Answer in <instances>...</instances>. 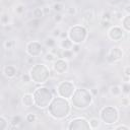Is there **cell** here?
<instances>
[{
    "label": "cell",
    "mask_w": 130,
    "mask_h": 130,
    "mask_svg": "<svg viewBox=\"0 0 130 130\" xmlns=\"http://www.w3.org/2000/svg\"><path fill=\"white\" fill-rule=\"evenodd\" d=\"M72 45L73 43L71 42V40L67 37L65 39H62L61 42H60V47L63 49V50H67V49H71L72 48Z\"/></svg>",
    "instance_id": "cell-19"
},
{
    "label": "cell",
    "mask_w": 130,
    "mask_h": 130,
    "mask_svg": "<svg viewBox=\"0 0 130 130\" xmlns=\"http://www.w3.org/2000/svg\"><path fill=\"white\" fill-rule=\"evenodd\" d=\"M0 87H1V84H0Z\"/></svg>",
    "instance_id": "cell-49"
},
{
    "label": "cell",
    "mask_w": 130,
    "mask_h": 130,
    "mask_svg": "<svg viewBox=\"0 0 130 130\" xmlns=\"http://www.w3.org/2000/svg\"><path fill=\"white\" fill-rule=\"evenodd\" d=\"M35 106L40 109H46L50 105L51 101L54 98L53 91L47 86H40L37 87L32 93Z\"/></svg>",
    "instance_id": "cell-3"
},
{
    "label": "cell",
    "mask_w": 130,
    "mask_h": 130,
    "mask_svg": "<svg viewBox=\"0 0 130 130\" xmlns=\"http://www.w3.org/2000/svg\"><path fill=\"white\" fill-rule=\"evenodd\" d=\"M56 44H57V42H56V39L54 37H47L45 39V45L49 49H54Z\"/></svg>",
    "instance_id": "cell-20"
},
{
    "label": "cell",
    "mask_w": 130,
    "mask_h": 130,
    "mask_svg": "<svg viewBox=\"0 0 130 130\" xmlns=\"http://www.w3.org/2000/svg\"><path fill=\"white\" fill-rule=\"evenodd\" d=\"M75 84L70 80H64L58 83L56 87V95H59L64 99H70L75 90Z\"/></svg>",
    "instance_id": "cell-7"
},
{
    "label": "cell",
    "mask_w": 130,
    "mask_h": 130,
    "mask_svg": "<svg viewBox=\"0 0 130 130\" xmlns=\"http://www.w3.org/2000/svg\"><path fill=\"white\" fill-rule=\"evenodd\" d=\"M35 58L36 57H31V56H28L27 59H26V63L29 64V65H34L35 64Z\"/></svg>",
    "instance_id": "cell-42"
},
{
    "label": "cell",
    "mask_w": 130,
    "mask_h": 130,
    "mask_svg": "<svg viewBox=\"0 0 130 130\" xmlns=\"http://www.w3.org/2000/svg\"><path fill=\"white\" fill-rule=\"evenodd\" d=\"M129 7H130V5H129V4H127V5L125 6V11L127 12V14H129V12H130V10H129Z\"/></svg>",
    "instance_id": "cell-47"
},
{
    "label": "cell",
    "mask_w": 130,
    "mask_h": 130,
    "mask_svg": "<svg viewBox=\"0 0 130 130\" xmlns=\"http://www.w3.org/2000/svg\"><path fill=\"white\" fill-rule=\"evenodd\" d=\"M112 18V14L110 12H104L103 15H102V20H111Z\"/></svg>",
    "instance_id": "cell-38"
},
{
    "label": "cell",
    "mask_w": 130,
    "mask_h": 130,
    "mask_svg": "<svg viewBox=\"0 0 130 130\" xmlns=\"http://www.w3.org/2000/svg\"><path fill=\"white\" fill-rule=\"evenodd\" d=\"M69 101L73 108L77 110H85L91 105L93 96L90 93L89 89L84 87H76Z\"/></svg>",
    "instance_id": "cell-2"
},
{
    "label": "cell",
    "mask_w": 130,
    "mask_h": 130,
    "mask_svg": "<svg viewBox=\"0 0 130 130\" xmlns=\"http://www.w3.org/2000/svg\"><path fill=\"white\" fill-rule=\"evenodd\" d=\"M30 81H31V78H30L29 73H23L21 75V82L23 84H28Z\"/></svg>",
    "instance_id": "cell-31"
},
{
    "label": "cell",
    "mask_w": 130,
    "mask_h": 130,
    "mask_svg": "<svg viewBox=\"0 0 130 130\" xmlns=\"http://www.w3.org/2000/svg\"><path fill=\"white\" fill-rule=\"evenodd\" d=\"M21 104L25 108H31L32 106H35V101H34L32 93H29V92L23 93L22 96H21Z\"/></svg>",
    "instance_id": "cell-14"
},
{
    "label": "cell",
    "mask_w": 130,
    "mask_h": 130,
    "mask_svg": "<svg viewBox=\"0 0 130 130\" xmlns=\"http://www.w3.org/2000/svg\"><path fill=\"white\" fill-rule=\"evenodd\" d=\"M60 34H61V29L58 28V27H56V28H54V29L52 30V37H54L55 39L59 38V37H60Z\"/></svg>",
    "instance_id": "cell-37"
},
{
    "label": "cell",
    "mask_w": 130,
    "mask_h": 130,
    "mask_svg": "<svg viewBox=\"0 0 130 130\" xmlns=\"http://www.w3.org/2000/svg\"><path fill=\"white\" fill-rule=\"evenodd\" d=\"M3 47H4V49H5V50H8V51L12 50V49H13V47H14V41H13V40H11V39L4 41V43H3Z\"/></svg>",
    "instance_id": "cell-25"
},
{
    "label": "cell",
    "mask_w": 130,
    "mask_h": 130,
    "mask_svg": "<svg viewBox=\"0 0 130 130\" xmlns=\"http://www.w3.org/2000/svg\"><path fill=\"white\" fill-rule=\"evenodd\" d=\"M68 38L71 40L73 44H82L86 41L88 37V30L85 26L76 24L69 28L68 30Z\"/></svg>",
    "instance_id": "cell-6"
},
{
    "label": "cell",
    "mask_w": 130,
    "mask_h": 130,
    "mask_svg": "<svg viewBox=\"0 0 130 130\" xmlns=\"http://www.w3.org/2000/svg\"><path fill=\"white\" fill-rule=\"evenodd\" d=\"M8 128V121L5 117L0 116V130H5Z\"/></svg>",
    "instance_id": "cell-29"
},
{
    "label": "cell",
    "mask_w": 130,
    "mask_h": 130,
    "mask_svg": "<svg viewBox=\"0 0 130 130\" xmlns=\"http://www.w3.org/2000/svg\"><path fill=\"white\" fill-rule=\"evenodd\" d=\"M45 14H44V10L42 7H35L32 9V17L34 18H39L41 19L42 17H44Z\"/></svg>",
    "instance_id": "cell-21"
},
{
    "label": "cell",
    "mask_w": 130,
    "mask_h": 130,
    "mask_svg": "<svg viewBox=\"0 0 130 130\" xmlns=\"http://www.w3.org/2000/svg\"><path fill=\"white\" fill-rule=\"evenodd\" d=\"M123 57V51L120 47H113L110 49L108 55H107V62L108 63H115L119 60H121Z\"/></svg>",
    "instance_id": "cell-12"
},
{
    "label": "cell",
    "mask_w": 130,
    "mask_h": 130,
    "mask_svg": "<svg viewBox=\"0 0 130 130\" xmlns=\"http://www.w3.org/2000/svg\"><path fill=\"white\" fill-rule=\"evenodd\" d=\"M43 10H44V14H45V15H47V14H49V13H50V8H49L48 6L43 7Z\"/></svg>",
    "instance_id": "cell-45"
},
{
    "label": "cell",
    "mask_w": 130,
    "mask_h": 130,
    "mask_svg": "<svg viewBox=\"0 0 130 130\" xmlns=\"http://www.w3.org/2000/svg\"><path fill=\"white\" fill-rule=\"evenodd\" d=\"M129 103H130V102H129V98H128V95L121 98V104H122V106H123V107L127 108V107L129 106Z\"/></svg>",
    "instance_id": "cell-35"
},
{
    "label": "cell",
    "mask_w": 130,
    "mask_h": 130,
    "mask_svg": "<svg viewBox=\"0 0 130 130\" xmlns=\"http://www.w3.org/2000/svg\"><path fill=\"white\" fill-rule=\"evenodd\" d=\"M61 58H63V59H65V60H67V61H69V60H71V59H73L74 58V56H75V54L72 52V50L71 49H67V50H62V52H61Z\"/></svg>",
    "instance_id": "cell-18"
},
{
    "label": "cell",
    "mask_w": 130,
    "mask_h": 130,
    "mask_svg": "<svg viewBox=\"0 0 130 130\" xmlns=\"http://www.w3.org/2000/svg\"><path fill=\"white\" fill-rule=\"evenodd\" d=\"M124 29L119 25L110 26L108 30V38L113 42H119L124 38Z\"/></svg>",
    "instance_id": "cell-11"
},
{
    "label": "cell",
    "mask_w": 130,
    "mask_h": 130,
    "mask_svg": "<svg viewBox=\"0 0 130 130\" xmlns=\"http://www.w3.org/2000/svg\"><path fill=\"white\" fill-rule=\"evenodd\" d=\"M40 23H41V19H39V18H32V19L28 22V24H29L30 26H32V27H38V26L40 25Z\"/></svg>",
    "instance_id": "cell-32"
},
{
    "label": "cell",
    "mask_w": 130,
    "mask_h": 130,
    "mask_svg": "<svg viewBox=\"0 0 130 130\" xmlns=\"http://www.w3.org/2000/svg\"><path fill=\"white\" fill-rule=\"evenodd\" d=\"M119 111L114 106H106L100 111V119L106 125L116 124L119 120Z\"/></svg>",
    "instance_id": "cell-5"
},
{
    "label": "cell",
    "mask_w": 130,
    "mask_h": 130,
    "mask_svg": "<svg viewBox=\"0 0 130 130\" xmlns=\"http://www.w3.org/2000/svg\"><path fill=\"white\" fill-rule=\"evenodd\" d=\"M76 8L75 7H68L67 9H66V13L68 14V15H71V16H73V15H75L76 14Z\"/></svg>",
    "instance_id": "cell-36"
},
{
    "label": "cell",
    "mask_w": 130,
    "mask_h": 130,
    "mask_svg": "<svg viewBox=\"0 0 130 130\" xmlns=\"http://www.w3.org/2000/svg\"><path fill=\"white\" fill-rule=\"evenodd\" d=\"M20 123H21V117H20L19 115L13 116V117L11 118V120H10V125H11V127H13V128L18 127V125H19Z\"/></svg>",
    "instance_id": "cell-22"
},
{
    "label": "cell",
    "mask_w": 130,
    "mask_h": 130,
    "mask_svg": "<svg viewBox=\"0 0 130 130\" xmlns=\"http://www.w3.org/2000/svg\"><path fill=\"white\" fill-rule=\"evenodd\" d=\"M56 59H57L56 55H54L52 52H48V53H46V54H45V56H44V60H45L46 62H49V63H51V62L55 61Z\"/></svg>",
    "instance_id": "cell-26"
},
{
    "label": "cell",
    "mask_w": 130,
    "mask_h": 130,
    "mask_svg": "<svg viewBox=\"0 0 130 130\" xmlns=\"http://www.w3.org/2000/svg\"><path fill=\"white\" fill-rule=\"evenodd\" d=\"M122 20V28L124 29L125 32H129L130 31V15L126 14L125 16H123Z\"/></svg>",
    "instance_id": "cell-15"
},
{
    "label": "cell",
    "mask_w": 130,
    "mask_h": 130,
    "mask_svg": "<svg viewBox=\"0 0 130 130\" xmlns=\"http://www.w3.org/2000/svg\"><path fill=\"white\" fill-rule=\"evenodd\" d=\"M9 22H10V17L8 13H2L0 15V23L3 26H6V25H9Z\"/></svg>",
    "instance_id": "cell-23"
},
{
    "label": "cell",
    "mask_w": 130,
    "mask_h": 130,
    "mask_svg": "<svg viewBox=\"0 0 130 130\" xmlns=\"http://www.w3.org/2000/svg\"><path fill=\"white\" fill-rule=\"evenodd\" d=\"M110 93H111V95H113V96H116V98H118V96H120L121 94H122V89H121V86L120 85H118V84H114V85H112L111 87H110Z\"/></svg>",
    "instance_id": "cell-16"
},
{
    "label": "cell",
    "mask_w": 130,
    "mask_h": 130,
    "mask_svg": "<svg viewBox=\"0 0 130 130\" xmlns=\"http://www.w3.org/2000/svg\"><path fill=\"white\" fill-rule=\"evenodd\" d=\"M64 8H65V6H64V4L61 3V2H55V3L52 5V9H53V11H55V13L62 12V11L64 10Z\"/></svg>",
    "instance_id": "cell-24"
},
{
    "label": "cell",
    "mask_w": 130,
    "mask_h": 130,
    "mask_svg": "<svg viewBox=\"0 0 130 130\" xmlns=\"http://www.w3.org/2000/svg\"><path fill=\"white\" fill-rule=\"evenodd\" d=\"M121 89H122V93H124L125 95H128L130 93V83L128 81H125L122 86H121Z\"/></svg>",
    "instance_id": "cell-27"
},
{
    "label": "cell",
    "mask_w": 130,
    "mask_h": 130,
    "mask_svg": "<svg viewBox=\"0 0 130 130\" xmlns=\"http://www.w3.org/2000/svg\"><path fill=\"white\" fill-rule=\"evenodd\" d=\"M25 52L27 53L28 56L39 57L43 52V46L38 41H30L25 46Z\"/></svg>",
    "instance_id": "cell-9"
},
{
    "label": "cell",
    "mask_w": 130,
    "mask_h": 130,
    "mask_svg": "<svg viewBox=\"0 0 130 130\" xmlns=\"http://www.w3.org/2000/svg\"><path fill=\"white\" fill-rule=\"evenodd\" d=\"M101 23H102V26L104 28H108V27L111 26V21L110 20H102Z\"/></svg>",
    "instance_id": "cell-40"
},
{
    "label": "cell",
    "mask_w": 130,
    "mask_h": 130,
    "mask_svg": "<svg viewBox=\"0 0 130 130\" xmlns=\"http://www.w3.org/2000/svg\"><path fill=\"white\" fill-rule=\"evenodd\" d=\"M71 113V104L68 99L61 98L56 95L51 101L50 105L48 106V114L56 119V120H63L67 118Z\"/></svg>",
    "instance_id": "cell-1"
},
{
    "label": "cell",
    "mask_w": 130,
    "mask_h": 130,
    "mask_svg": "<svg viewBox=\"0 0 130 130\" xmlns=\"http://www.w3.org/2000/svg\"><path fill=\"white\" fill-rule=\"evenodd\" d=\"M52 68L57 74H64L69 69V63L67 60L63 58H57L55 61L52 62Z\"/></svg>",
    "instance_id": "cell-10"
},
{
    "label": "cell",
    "mask_w": 130,
    "mask_h": 130,
    "mask_svg": "<svg viewBox=\"0 0 130 130\" xmlns=\"http://www.w3.org/2000/svg\"><path fill=\"white\" fill-rule=\"evenodd\" d=\"M115 130H130V128L126 125H119L117 127H114Z\"/></svg>",
    "instance_id": "cell-41"
},
{
    "label": "cell",
    "mask_w": 130,
    "mask_h": 130,
    "mask_svg": "<svg viewBox=\"0 0 130 130\" xmlns=\"http://www.w3.org/2000/svg\"><path fill=\"white\" fill-rule=\"evenodd\" d=\"M30 78L36 83H45L51 76V69L48 65L44 63L34 64V66L29 70Z\"/></svg>",
    "instance_id": "cell-4"
},
{
    "label": "cell",
    "mask_w": 130,
    "mask_h": 130,
    "mask_svg": "<svg viewBox=\"0 0 130 130\" xmlns=\"http://www.w3.org/2000/svg\"><path fill=\"white\" fill-rule=\"evenodd\" d=\"M53 19H54V21H55V22L59 23V22H61V21H62V19H63V15L61 14V12L55 13V15H54Z\"/></svg>",
    "instance_id": "cell-34"
},
{
    "label": "cell",
    "mask_w": 130,
    "mask_h": 130,
    "mask_svg": "<svg viewBox=\"0 0 130 130\" xmlns=\"http://www.w3.org/2000/svg\"><path fill=\"white\" fill-rule=\"evenodd\" d=\"M67 129L69 130H89L90 127L88 124V120H86L83 117H75L69 122Z\"/></svg>",
    "instance_id": "cell-8"
},
{
    "label": "cell",
    "mask_w": 130,
    "mask_h": 130,
    "mask_svg": "<svg viewBox=\"0 0 130 130\" xmlns=\"http://www.w3.org/2000/svg\"><path fill=\"white\" fill-rule=\"evenodd\" d=\"M88 124H89V127L90 129H99L101 127V124H102V121L100 118H90L88 120Z\"/></svg>",
    "instance_id": "cell-17"
},
{
    "label": "cell",
    "mask_w": 130,
    "mask_h": 130,
    "mask_svg": "<svg viewBox=\"0 0 130 130\" xmlns=\"http://www.w3.org/2000/svg\"><path fill=\"white\" fill-rule=\"evenodd\" d=\"M67 37H68V34H67V32L61 31V34H60V37H59V38H61V39H65V38H67Z\"/></svg>",
    "instance_id": "cell-46"
},
{
    "label": "cell",
    "mask_w": 130,
    "mask_h": 130,
    "mask_svg": "<svg viewBox=\"0 0 130 130\" xmlns=\"http://www.w3.org/2000/svg\"><path fill=\"white\" fill-rule=\"evenodd\" d=\"M89 91H90V93L92 94V96L94 98V96H96L98 95V93H99V90H98V88H95V87H92L91 89H89Z\"/></svg>",
    "instance_id": "cell-43"
},
{
    "label": "cell",
    "mask_w": 130,
    "mask_h": 130,
    "mask_svg": "<svg viewBox=\"0 0 130 130\" xmlns=\"http://www.w3.org/2000/svg\"><path fill=\"white\" fill-rule=\"evenodd\" d=\"M124 75H125V77H126V81H128L129 76H130V67H129V66L124 67Z\"/></svg>",
    "instance_id": "cell-39"
},
{
    "label": "cell",
    "mask_w": 130,
    "mask_h": 130,
    "mask_svg": "<svg viewBox=\"0 0 130 130\" xmlns=\"http://www.w3.org/2000/svg\"><path fill=\"white\" fill-rule=\"evenodd\" d=\"M25 121L27 123H34L37 121V115L34 114V113H28L26 116H25Z\"/></svg>",
    "instance_id": "cell-30"
},
{
    "label": "cell",
    "mask_w": 130,
    "mask_h": 130,
    "mask_svg": "<svg viewBox=\"0 0 130 130\" xmlns=\"http://www.w3.org/2000/svg\"><path fill=\"white\" fill-rule=\"evenodd\" d=\"M16 73H17V68L14 66V65H11V64H8V65H5L3 67V74L11 79V78H14L16 76Z\"/></svg>",
    "instance_id": "cell-13"
},
{
    "label": "cell",
    "mask_w": 130,
    "mask_h": 130,
    "mask_svg": "<svg viewBox=\"0 0 130 130\" xmlns=\"http://www.w3.org/2000/svg\"><path fill=\"white\" fill-rule=\"evenodd\" d=\"M71 50H72V52L76 55V54H78V53L81 51V45H80V44H73Z\"/></svg>",
    "instance_id": "cell-33"
},
{
    "label": "cell",
    "mask_w": 130,
    "mask_h": 130,
    "mask_svg": "<svg viewBox=\"0 0 130 130\" xmlns=\"http://www.w3.org/2000/svg\"><path fill=\"white\" fill-rule=\"evenodd\" d=\"M114 15L116 16V18H117V19H120V20H121V19L123 18V15H122V12H116V13H115Z\"/></svg>",
    "instance_id": "cell-44"
},
{
    "label": "cell",
    "mask_w": 130,
    "mask_h": 130,
    "mask_svg": "<svg viewBox=\"0 0 130 130\" xmlns=\"http://www.w3.org/2000/svg\"><path fill=\"white\" fill-rule=\"evenodd\" d=\"M24 11H25V6H24L23 4H17V5L14 7V12H15L16 14H18V15L23 14Z\"/></svg>",
    "instance_id": "cell-28"
},
{
    "label": "cell",
    "mask_w": 130,
    "mask_h": 130,
    "mask_svg": "<svg viewBox=\"0 0 130 130\" xmlns=\"http://www.w3.org/2000/svg\"><path fill=\"white\" fill-rule=\"evenodd\" d=\"M37 1H39V2H43V1H45V0H37Z\"/></svg>",
    "instance_id": "cell-48"
}]
</instances>
